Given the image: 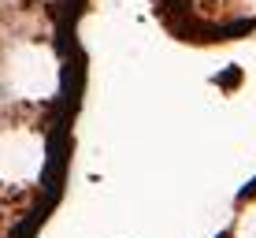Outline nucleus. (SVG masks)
Returning <instances> with one entry per match:
<instances>
[{"instance_id":"obj_1","label":"nucleus","mask_w":256,"mask_h":238,"mask_svg":"<svg viewBox=\"0 0 256 238\" xmlns=\"http://www.w3.org/2000/svg\"><path fill=\"white\" fill-rule=\"evenodd\" d=\"M45 167V145L34 138H4L0 142V179L26 182Z\"/></svg>"}]
</instances>
